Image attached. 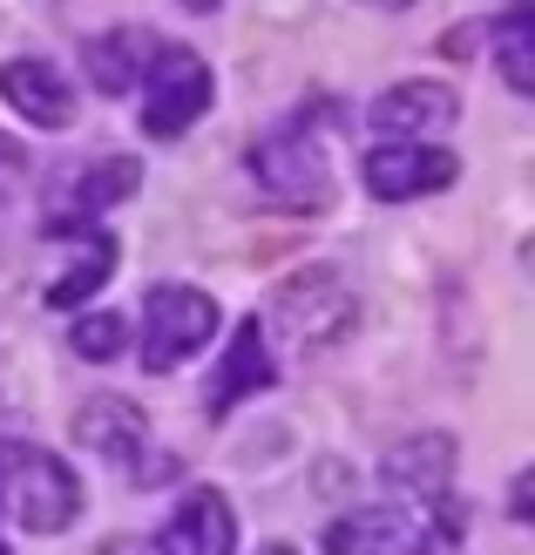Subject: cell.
<instances>
[{
	"label": "cell",
	"instance_id": "obj_4",
	"mask_svg": "<svg viewBox=\"0 0 535 555\" xmlns=\"http://www.w3.org/2000/svg\"><path fill=\"white\" fill-rule=\"evenodd\" d=\"M217 332V305L196 285H150L143 298V366L150 373H177L196 346H211Z\"/></svg>",
	"mask_w": 535,
	"mask_h": 555
},
{
	"label": "cell",
	"instance_id": "obj_12",
	"mask_svg": "<svg viewBox=\"0 0 535 555\" xmlns=\"http://www.w3.org/2000/svg\"><path fill=\"white\" fill-rule=\"evenodd\" d=\"M0 95L41 129H68L75 122V89H68V75L48 68V62H8L0 68Z\"/></svg>",
	"mask_w": 535,
	"mask_h": 555
},
{
	"label": "cell",
	"instance_id": "obj_18",
	"mask_svg": "<svg viewBox=\"0 0 535 555\" xmlns=\"http://www.w3.org/2000/svg\"><path fill=\"white\" fill-rule=\"evenodd\" d=\"M123 339H129V325H123L116 312H81V319H75V352H81V359H116Z\"/></svg>",
	"mask_w": 535,
	"mask_h": 555
},
{
	"label": "cell",
	"instance_id": "obj_19",
	"mask_svg": "<svg viewBox=\"0 0 535 555\" xmlns=\"http://www.w3.org/2000/svg\"><path fill=\"white\" fill-rule=\"evenodd\" d=\"M366 8H413V0H366Z\"/></svg>",
	"mask_w": 535,
	"mask_h": 555
},
{
	"label": "cell",
	"instance_id": "obj_6",
	"mask_svg": "<svg viewBox=\"0 0 535 555\" xmlns=\"http://www.w3.org/2000/svg\"><path fill=\"white\" fill-rule=\"evenodd\" d=\"M211 108V68L190 48H156V62L143 68V129L150 135H183Z\"/></svg>",
	"mask_w": 535,
	"mask_h": 555
},
{
	"label": "cell",
	"instance_id": "obj_17",
	"mask_svg": "<svg viewBox=\"0 0 535 555\" xmlns=\"http://www.w3.org/2000/svg\"><path fill=\"white\" fill-rule=\"evenodd\" d=\"M129 190H136V163L109 156V163H95V170L75 183V210H109V204H123Z\"/></svg>",
	"mask_w": 535,
	"mask_h": 555
},
{
	"label": "cell",
	"instance_id": "obj_9",
	"mask_svg": "<svg viewBox=\"0 0 535 555\" xmlns=\"http://www.w3.org/2000/svg\"><path fill=\"white\" fill-rule=\"evenodd\" d=\"M231 548H238V521H231V502L217 488L183 494V508L150 542V555H231Z\"/></svg>",
	"mask_w": 535,
	"mask_h": 555
},
{
	"label": "cell",
	"instance_id": "obj_14",
	"mask_svg": "<svg viewBox=\"0 0 535 555\" xmlns=\"http://www.w3.org/2000/svg\"><path fill=\"white\" fill-rule=\"evenodd\" d=\"M156 48H163V35H150V27H116V35H102L89 48V75L102 81L109 95H123V89L143 81V68L156 62Z\"/></svg>",
	"mask_w": 535,
	"mask_h": 555
},
{
	"label": "cell",
	"instance_id": "obj_16",
	"mask_svg": "<svg viewBox=\"0 0 535 555\" xmlns=\"http://www.w3.org/2000/svg\"><path fill=\"white\" fill-rule=\"evenodd\" d=\"M109 271H116V244L95 237V251L81 258L75 271H62V278L48 285V305H54V312H81V305H89V298L109 285Z\"/></svg>",
	"mask_w": 535,
	"mask_h": 555
},
{
	"label": "cell",
	"instance_id": "obj_15",
	"mask_svg": "<svg viewBox=\"0 0 535 555\" xmlns=\"http://www.w3.org/2000/svg\"><path fill=\"white\" fill-rule=\"evenodd\" d=\"M495 62H501V81H509L515 95H535V8H528V0H515L509 21H501Z\"/></svg>",
	"mask_w": 535,
	"mask_h": 555
},
{
	"label": "cell",
	"instance_id": "obj_10",
	"mask_svg": "<svg viewBox=\"0 0 535 555\" xmlns=\"http://www.w3.org/2000/svg\"><path fill=\"white\" fill-rule=\"evenodd\" d=\"M75 440H81L89 454H102V461L143 467V448H150V434H143V406L123 400V393L81 400V413H75Z\"/></svg>",
	"mask_w": 535,
	"mask_h": 555
},
{
	"label": "cell",
	"instance_id": "obj_2",
	"mask_svg": "<svg viewBox=\"0 0 535 555\" xmlns=\"http://www.w3.org/2000/svg\"><path fill=\"white\" fill-rule=\"evenodd\" d=\"M265 319H271V332H278L292 352H319V346H340L346 332H353L359 298H353V285H346L340 271L305 264V271H292L285 285L271 292Z\"/></svg>",
	"mask_w": 535,
	"mask_h": 555
},
{
	"label": "cell",
	"instance_id": "obj_5",
	"mask_svg": "<svg viewBox=\"0 0 535 555\" xmlns=\"http://www.w3.org/2000/svg\"><path fill=\"white\" fill-rule=\"evenodd\" d=\"M251 177H258L278 204H298V210H313L332 197V156L313 129H278L265 135L258 150H251Z\"/></svg>",
	"mask_w": 535,
	"mask_h": 555
},
{
	"label": "cell",
	"instance_id": "obj_13",
	"mask_svg": "<svg viewBox=\"0 0 535 555\" xmlns=\"http://www.w3.org/2000/svg\"><path fill=\"white\" fill-rule=\"evenodd\" d=\"M278 373H271V352H265V325L258 319H244L231 332V352H224V366H217V386H211V413H231L244 393H265Z\"/></svg>",
	"mask_w": 535,
	"mask_h": 555
},
{
	"label": "cell",
	"instance_id": "obj_22",
	"mask_svg": "<svg viewBox=\"0 0 535 555\" xmlns=\"http://www.w3.org/2000/svg\"><path fill=\"white\" fill-rule=\"evenodd\" d=\"M0 555H14V548H8V535H0Z\"/></svg>",
	"mask_w": 535,
	"mask_h": 555
},
{
	"label": "cell",
	"instance_id": "obj_20",
	"mask_svg": "<svg viewBox=\"0 0 535 555\" xmlns=\"http://www.w3.org/2000/svg\"><path fill=\"white\" fill-rule=\"evenodd\" d=\"M258 555H292V548H285V542H271V548H258Z\"/></svg>",
	"mask_w": 535,
	"mask_h": 555
},
{
	"label": "cell",
	"instance_id": "obj_11",
	"mask_svg": "<svg viewBox=\"0 0 535 555\" xmlns=\"http://www.w3.org/2000/svg\"><path fill=\"white\" fill-rule=\"evenodd\" d=\"M386 481H393V494H407V502L447 508V481H455V440H441V434L400 440V448L386 454Z\"/></svg>",
	"mask_w": 535,
	"mask_h": 555
},
{
	"label": "cell",
	"instance_id": "obj_23",
	"mask_svg": "<svg viewBox=\"0 0 535 555\" xmlns=\"http://www.w3.org/2000/svg\"><path fill=\"white\" fill-rule=\"evenodd\" d=\"M0 150H8V143H0Z\"/></svg>",
	"mask_w": 535,
	"mask_h": 555
},
{
	"label": "cell",
	"instance_id": "obj_8",
	"mask_svg": "<svg viewBox=\"0 0 535 555\" xmlns=\"http://www.w3.org/2000/svg\"><path fill=\"white\" fill-rule=\"evenodd\" d=\"M455 89H441V81H400V89H386L373 102V135L386 143H434V135L455 129Z\"/></svg>",
	"mask_w": 535,
	"mask_h": 555
},
{
	"label": "cell",
	"instance_id": "obj_3",
	"mask_svg": "<svg viewBox=\"0 0 535 555\" xmlns=\"http://www.w3.org/2000/svg\"><path fill=\"white\" fill-rule=\"evenodd\" d=\"M447 535V508L434 502H386V508H359L340 515L326 529V555H434V542Z\"/></svg>",
	"mask_w": 535,
	"mask_h": 555
},
{
	"label": "cell",
	"instance_id": "obj_1",
	"mask_svg": "<svg viewBox=\"0 0 535 555\" xmlns=\"http://www.w3.org/2000/svg\"><path fill=\"white\" fill-rule=\"evenodd\" d=\"M81 508V488L68 461H54L35 440H0V515L21 521L27 535H62Z\"/></svg>",
	"mask_w": 535,
	"mask_h": 555
},
{
	"label": "cell",
	"instance_id": "obj_7",
	"mask_svg": "<svg viewBox=\"0 0 535 555\" xmlns=\"http://www.w3.org/2000/svg\"><path fill=\"white\" fill-rule=\"evenodd\" d=\"M455 183V156L441 143H380L366 156V190L386 204H407V197H428V190Z\"/></svg>",
	"mask_w": 535,
	"mask_h": 555
},
{
	"label": "cell",
	"instance_id": "obj_21",
	"mask_svg": "<svg viewBox=\"0 0 535 555\" xmlns=\"http://www.w3.org/2000/svg\"><path fill=\"white\" fill-rule=\"evenodd\" d=\"M183 8H217V0H183Z\"/></svg>",
	"mask_w": 535,
	"mask_h": 555
}]
</instances>
